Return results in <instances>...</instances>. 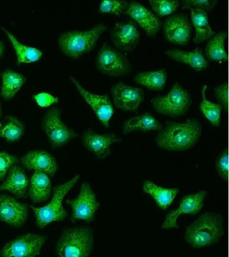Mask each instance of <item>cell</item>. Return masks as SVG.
Returning a JSON list of instances; mask_svg holds the SVG:
<instances>
[{"instance_id":"d6986e66","label":"cell","mask_w":229,"mask_h":257,"mask_svg":"<svg viewBox=\"0 0 229 257\" xmlns=\"http://www.w3.org/2000/svg\"><path fill=\"white\" fill-rule=\"evenodd\" d=\"M19 161L27 170L44 173L49 177L55 176L59 168L55 157L45 150L30 151Z\"/></svg>"},{"instance_id":"3957f363","label":"cell","mask_w":229,"mask_h":257,"mask_svg":"<svg viewBox=\"0 0 229 257\" xmlns=\"http://www.w3.org/2000/svg\"><path fill=\"white\" fill-rule=\"evenodd\" d=\"M80 178V176L78 174L67 182L54 187L51 201L45 206H30L35 214L36 225L38 228L43 229L51 223L63 222L65 220L68 212L63 207L64 198L77 184Z\"/></svg>"},{"instance_id":"836d02e7","label":"cell","mask_w":229,"mask_h":257,"mask_svg":"<svg viewBox=\"0 0 229 257\" xmlns=\"http://www.w3.org/2000/svg\"><path fill=\"white\" fill-rule=\"evenodd\" d=\"M20 163L19 159L6 152H0V182L5 181L10 169Z\"/></svg>"},{"instance_id":"ab89813d","label":"cell","mask_w":229,"mask_h":257,"mask_svg":"<svg viewBox=\"0 0 229 257\" xmlns=\"http://www.w3.org/2000/svg\"><path fill=\"white\" fill-rule=\"evenodd\" d=\"M2 114H3V109H2V105L1 103H0V116H2Z\"/></svg>"},{"instance_id":"52a82bcc","label":"cell","mask_w":229,"mask_h":257,"mask_svg":"<svg viewBox=\"0 0 229 257\" xmlns=\"http://www.w3.org/2000/svg\"><path fill=\"white\" fill-rule=\"evenodd\" d=\"M95 64L98 71L111 77L127 75L132 71L128 58L107 42L98 50Z\"/></svg>"},{"instance_id":"4dcf8cb0","label":"cell","mask_w":229,"mask_h":257,"mask_svg":"<svg viewBox=\"0 0 229 257\" xmlns=\"http://www.w3.org/2000/svg\"><path fill=\"white\" fill-rule=\"evenodd\" d=\"M207 89H208V85L206 84L203 85L202 91H201L202 102H201L199 108L211 124L218 127L221 124V112H222L223 107L220 104L214 103V102L207 99L206 94Z\"/></svg>"},{"instance_id":"d590c367","label":"cell","mask_w":229,"mask_h":257,"mask_svg":"<svg viewBox=\"0 0 229 257\" xmlns=\"http://www.w3.org/2000/svg\"><path fill=\"white\" fill-rule=\"evenodd\" d=\"M180 4H182V9L197 8L206 12H210L216 6L217 0H183Z\"/></svg>"},{"instance_id":"ffe728a7","label":"cell","mask_w":229,"mask_h":257,"mask_svg":"<svg viewBox=\"0 0 229 257\" xmlns=\"http://www.w3.org/2000/svg\"><path fill=\"white\" fill-rule=\"evenodd\" d=\"M29 179L23 167L18 164L12 167L8 173L7 179L0 185V192L7 191L12 193L17 199L27 196Z\"/></svg>"},{"instance_id":"5bb4252c","label":"cell","mask_w":229,"mask_h":257,"mask_svg":"<svg viewBox=\"0 0 229 257\" xmlns=\"http://www.w3.org/2000/svg\"><path fill=\"white\" fill-rule=\"evenodd\" d=\"M113 47L120 52L133 51L139 43L140 34L137 24L132 20L115 24L110 33Z\"/></svg>"},{"instance_id":"8d00e7d4","label":"cell","mask_w":229,"mask_h":257,"mask_svg":"<svg viewBox=\"0 0 229 257\" xmlns=\"http://www.w3.org/2000/svg\"><path fill=\"white\" fill-rule=\"evenodd\" d=\"M214 96L219 104L222 105L223 109L225 111H228V82H224V83L216 86L214 88Z\"/></svg>"},{"instance_id":"f546056e","label":"cell","mask_w":229,"mask_h":257,"mask_svg":"<svg viewBox=\"0 0 229 257\" xmlns=\"http://www.w3.org/2000/svg\"><path fill=\"white\" fill-rule=\"evenodd\" d=\"M25 134V125L17 117L7 116L0 122V139L9 142H16L21 140Z\"/></svg>"},{"instance_id":"cb8c5ba5","label":"cell","mask_w":229,"mask_h":257,"mask_svg":"<svg viewBox=\"0 0 229 257\" xmlns=\"http://www.w3.org/2000/svg\"><path fill=\"white\" fill-rule=\"evenodd\" d=\"M142 190L150 195L156 201L157 205L162 210H167L172 204L180 192L178 188H166L159 186L149 180H145L142 184Z\"/></svg>"},{"instance_id":"5b68a950","label":"cell","mask_w":229,"mask_h":257,"mask_svg":"<svg viewBox=\"0 0 229 257\" xmlns=\"http://www.w3.org/2000/svg\"><path fill=\"white\" fill-rule=\"evenodd\" d=\"M106 30L107 26L101 22L85 31L66 32L59 36L60 48L66 56L78 59L96 47Z\"/></svg>"},{"instance_id":"44dd1931","label":"cell","mask_w":229,"mask_h":257,"mask_svg":"<svg viewBox=\"0 0 229 257\" xmlns=\"http://www.w3.org/2000/svg\"><path fill=\"white\" fill-rule=\"evenodd\" d=\"M164 54L175 61L182 62L190 66L195 71H204L208 67V62L204 52L200 47H196L192 51H185L178 48L166 50Z\"/></svg>"},{"instance_id":"277c9868","label":"cell","mask_w":229,"mask_h":257,"mask_svg":"<svg viewBox=\"0 0 229 257\" xmlns=\"http://www.w3.org/2000/svg\"><path fill=\"white\" fill-rule=\"evenodd\" d=\"M93 231L88 227L65 229L56 244L57 257H90L93 250Z\"/></svg>"},{"instance_id":"7c38bea8","label":"cell","mask_w":229,"mask_h":257,"mask_svg":"<svg viewBox=\"0 0 229 257\" xmlns=\"http://www.w3.org/2000/svg\"><path fill=\"white\" fill-rule=\"evenodd\" d=\"M69 78L84 99L91 106L102 125L109 128L110 120L114 113V105L109 96L108 94L92 93L86 90L73 76H70Z\"/></svg>"},{"instance_id":"9c48e42d","label":"cell","mask_w":229,"mask_h":257,"mask_svg":"<svg viewBox=\"0 0 229 257\" xmlns=\"http://www.w3.org/2000/svg\"><path fill=\"white\" fill-rule=\"evenodd\" d=\"M47 240L46 235L27 233L7 243L0 250V257H37Z\"/></svg>"},{"instance_id":"6da1fadb","label":"cell","mask_w":229,"mask_h":257,"mask_svg":"<svg viewBox=\"0 0 229 257\" xmlns=\"http://www.w3.org/2000/svg\"><path fill=\"white\" fill-rule=\"evenodd\" d=\"M202 134V124L196 118L184 122L166 121L157 135L156 143L159 148L169 152H184L196 146Z\"/></svg>"},{"instance_id":"ba28073f","label":"cell","mask_w":229,"mask_h":257,"mask_svg":"<svg viewBox=\"0 0 229 257\" xmlns=\"http://www.w3.org/2000/svg\"><path fill=\"white\" fill-rule=\"evenodd\" d=\"M61 116V110L54 108L49 110L42 120V130L54 149L61 148L73 139L79 137L75 130L64 123Z\"/></svg>"},{"instance_id":"f35d334b","label":"cell","mask_w":229,"mask_h":257,"mask_svg":"<svg viewBox=\"0 0 229 257\" xmlns=\"http://www.w3.org/2000/svg\"><path fill=\"white\" fill-rule=\"evenodd\" d=\"M5 53V44L3 42L0 41V58L3 57Z\"/></svg>"},{"instance_id":"1f68e13d","label":"cell","mask_w":229,"mask_h":257,"mask_svg":"<svg viewBox=\"0 0 229 257\" xmlns=\"http://www.w3.org/2000/svg\"><path fill=\"white\" fill-rule=\"evenodd\" d=\"M148 3L151 6L154 12L158 17L173 15L180 6V2L168 1V0H149Z\"/></svg>"},{"instance_id":"f1b7e54d","label":"cell","mask_w":229,"mask_h":257,"mask_svg":"<svg viewBox=\"0 0 229 257\" xmlns=\"http://www.w3.org/2000/svg\"><path fill=\"white\" fill-rule=\"evenodd\" d=\"M3 30L7 34L9 40H11V43L13 44L14 48H15L17 56L18 65L21 64H29L37 62L43 56V53L41 50L22 44L13 34L8 31L7 29L3 28Z\"/></svg>"},{"instance_id":"9a60e30c","label":"cell","mask_w":229,"mask_h":257,"mask_svg":"<svg viewBox=\"0 0 229 257\" xmlns=\"http://www.w3.org/2000/svg\"><path fill=\"white\" fill-rule=\"evenodd\" d=\"M165 38L170 43L186 46L192 35V24L186 14H173L167 18L162 26Z\"/></svg>"},{"instance_id":"74e56055","label":"cell","mask_w":229,"mask_h":257,"mask_svg":"<svg viewBox=\"0 0 229 257\" xmlns=\"http://www.w3.org/2000/svg\"><path fill=\"white\" fill-rule=\"evenodd\" d=\"M33 97L38 105L41 107H48L52 104L57 103L59 100L57 96H54L47 92H41V93L35 94Z\"/></svg>"},{"instance_id":"8fae6325","label":"cell","mask_w":229,"mask_h":257,"mask_svg":"<svg viewBox=\"0 0 229 257\" xmlns=\"http://www.w3.org/2000/svg\"><path fill=\"white\" fill-rule=\"evenodd\" d=\"M113 105L126 112H136L143 102L144 92L141 88L128 85L122 81L110 88Z\"/></svg>"},{"instance_id":"e0dca14e","label":"cell","mask_w":229,"mask_h":257,"mask_svg":"<svg viewBox=\"0 0 229 257\" xmlns=\"http://www.w3.org/2000/svg\"><path fill=\"white\" fill-rule=\"evenodd\" d=\"M123 14L130 16L132 20L145 32L148 37L156 38L162 30L163 22L160 18L140 2L132 1Z\"/></svg>"},{"instance_id":"30bf717a","label":"cell","mask_w":229,"mask_h":257,"mask_svg":"<svg viewBox=\"0 0 229 257\" xmlns=\"http://www.w3.org/2000/svg\"><path fill=\"white\" fill-rule=\"evenodd\" d=\"M66 204L72 209L71 220L73 222L78 220L88 223L93 222L96 218V213L100 206L95 192L88 182L82 184L77 198L66 200Z\"/></svg>"},{"instance_id":"4316f807","label":"cell","mask_w":229,"mask_h":257,"mask_svg":"<svg viewBox=\"0 0 229 257\" xmlns=\"http://www.w3.org/2000/svg\"><path fill=\"white\" fill-rule=\"evenodd\" d=\"M226 38V31L219 32L211 37L205 48V57L214 61L220 62L228 61V56L224 46Z\"/></svg>"},{"instance_id":"ac0fdd59","label":"cell","mask_w":229,"mask_h":257,"mask_svg":"<svg viewBox=\"0 0 229 257\" xmlns=\"http://www.w3.org/2000/svg\"><path fill=\"white\" fill-rule=\"evenodd\" d=\"M122 141V139L114 133L98 134L92 128H88L82 135V144L84 146L101 160L111 155L110 148L112 144L121 142Z\"/></svg>"},{"instance_id":"4fadbf2b","label":"cell","mask_w":229,"mask_h":257,"mask_svg":"<svg viewBox=\"0 0 229 257\" xmlns=\"http://www.w3.org/2000/svg\"><path fill=\"white\" fill-rule=\"evenodd\" d=\"M29 206L7 194H0V221L15 228H20L27 223Z\"/></svg>"},{"instance_id":"2e32d148","label":"cell","mask_w":229,"mask_h":257,"mask_svg":"<svg viewBox=\"0 0 229 257\" xmlns=\"http://www.w3.org/2000/svg\"><path fill=\"white\" fill-rule=\"evenodd\" d=\"M207 196L206 190H201L194 194L187 195L183 197L180 206L175 210L170 211L167 215L162 229L179 228L178 219L182 214H191L195 216L200 212L204 206V200Z\"/></svg>"},{"instance_id":"d6a6232c","label":"cell","mask_w":229,"mask_h":257,"mask_svg":"<svg viewBox=\"0 0 229 257\" xmlns=\"http://www.w3.org/2000/svg\"><path fill=\"white\" fill-rule=\"evenodd\" d=\"M128 2L124 0H104L100 2L99 14H112L120 16L127 8Z\"/></svg>"},{"instance_id":"484cf974","label":"cell","mask_w":229,"mask_h":257,"mask_svg":"<svg viewBox=\"0 0 229 257\" xmlns=\"http://www.w3.org/2000/svg\"><path fill=\"white\" fill-rule=\"evenodd\" d=\"M136 84H139L156 91H160L166 88L168 80V72L166 68L154 71H142L134 76Z\"/></svg>"},{"instance_id":"d4e9b609","label":"cell","mask_w":229,"mask_h":257,"mask_svg":"<svg viewBox=\"0 0 229 257\" xmlns=\"http://www.w3.org/2000/svg\"><path fill=\"white\" fill-rule=\"evenodd\" d=\"M191 12V19L196 30V35L193 38L195 44L202 43L212 37L216 33L209 23L208 12L197 8H188Z\"/></svg>"},{"instance_id":"7402d4cb","label":"cell","mask_w":229,"mask_h":257,"mask_svg":"<svg viewBox=\"0 0 229 257\" xmlns=\"http://www.w3.org/2000/svg\"><path fill=\"white\" fill-rule=\"evenodd\" d=\"M52 183L48 175L34 172L29 180L28 195L34 204H42L49 200L52 195Z\"/></svg>"},{"instance_id":"8992f818","label":"cell","mask_w":229,"mask_h":257,"mask_svg":"<svg viewBox=\"0 0 229 257\" xmlns=\"http://www.w3.org/2000/svg\"><path fill=\"white\" fill-rule=\"evenodd\" d=\"M150 103L158 113L176 117L188 112L192 99L190 92L177 81L168 94L155 96L150 100Z\"/></svg>"},{"instance_id":"83f0119b","label":"cell","mask_w":229,"mask_h":257,"mask_svg":"<svg viewBox=\"0 0 229 257\" xmlns=\"http://www.w3.org/2000/svg\"><path fill=\"white\" fill-rule=\"evenodd\" d=\"M3 79L1 96L5 100H9L15 97L17 92L25 83L26 78L22 74L7 69L1 74Z\"/></svg>"},{"instance_id":"7a4b0ae2","label":"cell","mask_w":229,"mask_h":257,"mask_svg":"<svg viewBox=\"0 0 229 257\" xmlns=\"http://www.w3.org/2000/svg\"><path fill=\"white\" fill-rule=\"evenodd\" d=\"M224 234V220L220 214L205 212L187 227L184 240L194 248L212 246Z\"/></svg>"},{"instance_id":"603a6c76","label":"cell","mask_w":229,"mask_h":257,"mask_svg":"<svg viewBox=\"0 0 229 257\" xmlns=\"http://www.w3.org/2000/svg\"><path fill=\"white\" fill-rule=\"evenodd\" d=\"M164 126L162 122L150 112H145L140 115L133 116L126 120L122 124L124 134H130L134 131L142 132H160Z\"/></svg>"},{"instance_id":"e575fe53","label":"cell","mask_w":229,"mask_h":257,"mask_svg":"<svg viewBox=\"0 0 229 257\" xmlns=\"http://www.w3.org/2000/svg\"><path fill=\"white\" fill-rule=\"evenodd\" d=\"M216 168L220 178L224 182L228 180V150L226 148L218 156L216 161Z\"/></svg>"}]
</instances>
